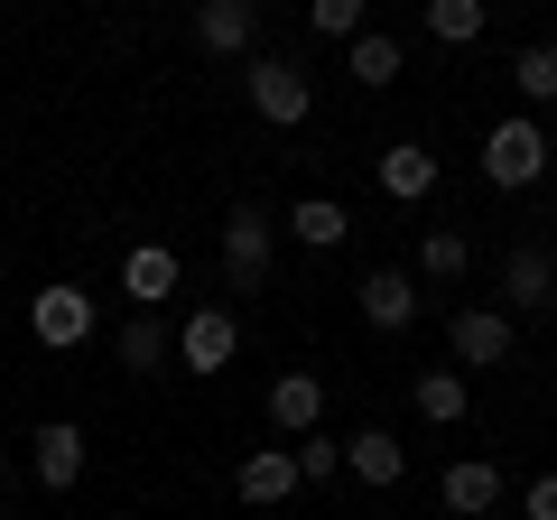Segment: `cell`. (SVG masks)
Instances as JSON below:
<instances>
[{"instance_id":"cell-1","label":"cell","mask_w":557,"mask_h":520,"mask_svg":"<svg viewBox=\"0 0 557 520\" xmlns=\"http://www.w3.org/2000/svg\"><path fill=\"white\" fill-rule=\"evenodd\" d=\"M548 159H557V140H548V121H530V112H502L483 131V177L493 186H539Z\"/></svg>"},{"instance_id":"cell-2","label":"cell","mask_w":557,"mask_h":520,"mask_svg":"<svg viewBox=\"0 0 557 520\" xmlns=\"http://www.w3.org/2000/svg\"><path fill=\"white\" fill-rule=\"evenodd\" d=\"M270 251H278V223L260 214V205H233V214H223V288H233V298H260V288H270Z\"/></svg>"},{"instance_id":"cell-3","label":"cell","mask_w":557,"mask_h":520,"mask_svg":"<svg viewBox=\"0 0 557 520\" xmlns=\"http://www.w3.org/2000/svg\"><path fill=\"white\" fill-rule=\"evenodd\" d=\"M251 112L270 121V131H298L307 112H317V84H307L298 57H251Z\"/></svg>"},{"instance_id":"cell-4","label":"cell","mask_w":557,"mask_h":520,"mask_svg":"<svg viewBox=\"0 0 557 520\" xmlns=\"http://www.w3.org/2000/svg\"><path fill=\"white\" fill-rule=\"evenodd\" d=\"M28 335H38L47 354H75V344L94 335V288L84 280H47L38 298H28Z\"/></svg>"},{"instance_id":"cell-5","label":"cell","mask_w":557,"mask_h":520,"mask_svg":"<svg viewBox=\"0 0 557 520\" xmlns=\"http://www.w3.org/2000/svg\"><path fill=\"white\" fill-rule=\"evenodd\" d=\"M446 344H456V372H493V362H511L520 325L502 317V307H456V317H446Z\"/></svg>"},{"instance_id":"cell-6","label":"cell","mask_w":557,"mask_h":520,"mask_svg":"<svg viewBox=\"0 0 557 520\" xmlns=\"http://www.w3.org/2000/svg\"><path fill=\"white\" fill-rule=\"evenodd\" d=\"M233 354H242L233 307H196V317L177 325V372H233Z\"/></svg>"},{"instance_id":"cell-7","label":"cell","mask_w":557,"mask_h":520,"mask_svg":"<svg viewBox=\"0 0 557 520\" xmlns=\"http://www.w3.org/2000/svg\"><path fill=\"white\" fill-rule=\"evenodd\" d=\"M539 317V307H557V260L539 251V242H511L502 251V317Z\"/></svg>"},{"instance_id":"cell-8","label":"cell","mask_w":557,"mask_h":520,"mask_svg":"<svg viewBox=\"0 0 557 520\" xmlns=\"http://www.w3.org/2000/svg\"><path fill=\"white\" fill-rule=\"evenodd\" d=\"M177 251H168V242H139L131 260H121V298H131V317H159L168 298H177Z\"/></svg>"},{"instance_id":"cell-9","label":"cell","mask_w":557,"mask_h":520,"mask_svg":"<svg viewBox=\"0 0 557 520\" xmlns=\"http://www.w3.org/2000/svg\"><path fill=\"white\" fill-rule=\"evenodd\" d=\"M28 474H38L47 493H75V483H84V428L75 419H47L38 437H28Z\"/></svg>"},{"instance_id":"cell-10","label":"cell","mask_w":557,"mask_h":520,"mask_svg":"<svg viewBox=\"0 0 557 520\" xmlns=\"http://www.w3.org/2000/svg\"><path fill=\"white\" fill-rule=\"evenodd\" d=\"M270 428L278 437H317L325 428V372H278L270 381Z\"/></svg>"},{"instance_id":"cell-11","label":"cell","mask_w":557,"mask_h":520,"mask_svg":"<svg viewBox=\"0 0 557 520\" xmlns=\"http://www.w3.org/2000/svg\"><path fill=\"white\" fill-rule=\"evenodd\" d=\"M354 307L381 325V335H399V325H418V280H409V270H362Z\"/></svg>"},{"instance_id":"cell-12","label":"cell","mask_w":557,"mask_h":520,"mask_svg":"<svg viewBox=\"0 0 557 520\" xmlns=\"http://www.w3.org/2000/svg\"><path fill=\"white\" fill-rule=\"evenodd\" d=\"M437 502H446L456 520H483V511L502 502V465H493V456H456V465L437 474Z\"/></svg>"},{"instance_id":"cell-13","label":"cell","mask_w":557,"mask_h":520,"mask_svg":"<svg viewBox=\"0 0 557 520\" xmlns=\"http://www.w3.org/2000/svg\"><path fill=\"white\" fill-rule=\"evenodd\" d=\"M233 483H242L251 511H288V493H298V456H288V446H251Z\"/></svg>"},{"instance_id":"cell-14","label":"cell","mask_w":557,"mask_h":520,"mask_svg":"<svg viewBox=\"0 0 557 520\" xmlns=\"http://www.w3.org/2000/svg\"><path fill=\"white\" fill-rule=\"evenodd\" d=\"M196 47H214V57H251V47H260V0H205V10H196Z\"/></svg>"},{"instance_id":"cell-15","label":"cell","mask_w":557,"mask_h":520,"mask_svg":"<svg viewBox=\"0 0 557 520\" xmlns=\"http://www.w3.org/2000/svg\"><path fill=\"white\" fill-rule=\"evenodd\" d=\"M344 474L372 483V493H391V483L409 474V446H399L391 428H354V437H344Z\"/></svg>"},{"instance_id":"cell-16","label":"cell","mask_w":557,"mask_h":520,"mask_svg":"<svg viewBox=\"0 0 557 520\" xmlns=\"http://www.w3.org/2000/svg\"><path fill=\"white\" fill-rule=\"evenodd\" d=\"M381 196H391V205H428V196H437V149H418V140L381 149Z\"/></svg>"},{"instance_id":"cell-17","label":"cell","mask_w":557,"mask_h":520,"mask_svg":"<svg viewBox=\"0 0 557 520\" xmlns=\"http://www.w3.org/2000/svg\"><path fill=\"white\" fill-rule=\"evenodd\" d=\"M112 354H121V372H168V354H177V335H168V317H121V335H112Z\"/></svg>"},{"instance_id":"cell-18","label":"cell","mask_w":557,"mask_h":520,"mask_svg":"<svg viewBox=\"0 0 557 520\" xmlns=\"http://www.w3.org/2000/svg\"><path fill=\"white\" fill-rule=\"evenodd\" d=\"M465 270H474V242H465L456 223H428V233H418V280H428V288H456Z\"/></svg>"},{"instance_id":"cell-19","label":"cell","mask_w":557,"mask_h":520,"mask_svg":"<svg viewBox=\"0 0 557 520\" xmlns=\"http://www.w3.org/2000/svg\"><path fill=\"white\" fill-rule=\"evenodd\" d=\"M344 75H354V84H399V75H409V47H399L391 28H362V38L344 47Z\"/></svg>"},{"instance_id":"cell-20","label":"cell","mask_w":557,"mask_h":520,"mask_svg":"<svg viewBox=\"0 0 557 520\" xmlns=\"http://www.w3.org/2000/svg\"><path fill=\"white\" fill-rule=\"evenodd\" d=\"M409 400H418V419H428V428H465V409H474V381H465V372H418Z\"/></svg>"},{"instance_id":"cell-21","label":"cell","mask_w":557,"mask_h":520,"mask_svg":"<svg viewBox=\"0 0 557 520\" xmlns=\"http://www.w3.org/2000/svg\"><path fill=\"white\" fill-rule=\"evenodd\" d=\"M288 233H298L307 251H344V233H354V214H344L335 196H298V205H288Z\"/></svg>"},{"instance_id":"cell-22","label":"cell","mask_w":557,"mask_h":520,"mask_svg":"<svg viewBox=\"0 0 557 520\" xmlns=\"http://www.w3.org/2000/svg\"><path fill=\"white\" fill-rule=\"evenodd\" d=\"M511 84H520V102H530V121H539V112L557 102V47H548V38H530V47L511 57Z\"/></svg>"},{"instance_id":"cell-23","label":"cell","mask_w":557,"mask_h":520,"mask_svg":"<svg viewBox=\"0 0 557 520\" xmlns=\"http://www.w3.org/2000/svg\"><path fill=\"white\" fill-rule=\"evenodd\" d=\"M483 28H493L483 0H428V38H437V47H474Z\"/></svg>"},{"instance_id":"cell-24","label":"cell","mask_w":557,"mask_h":520,"mask_svg":"<svg viewBox=\"0 0 557 520\" xmlns=\"http://www.w3.org/2000/svg\"><path fill=\"white\" fill-rule=\"evenodd\" d=\"M288 456H298V483H335L344 474V437H325V428H317V437H298Z\"/></svg>"},{"instance_id":"cell-25","label":"cell","mask_w":557,"mask_h":520,"mask_svg":"<svg viewBox=\"0 0 557 520\" xmlns=\"http://www.w3.org/2000/svg\"><path fill=\"white\" fill-rule=\"evenodd\" d=\"M307 28H317V38H344V47H354V38H362V0H307Z\"/></svg>"},{"instance_id":"cell-26","label":"cell","mask_w":557,"mask_h":520,"mask_svg":"<svg viewBox=\"0 0 557 520\" xmlns=\"http://www.w3.org/2000/svg\"><path fill=\"white\" fill-rule=\"evenodd\" d=\"M520 520H557V474H530V493H520Z\"/></svg>"},{"instance_id":"cell-27","label":"cell","mask_w":557,"mask_h":520,"mask_svg":"<svg viewBox=\"0 0 557 520\" xmlns=\"http://www.w3.org/2000/svg\"><path fill=\"white\" fill-rule=\"evenodd\" d=\"M0 502H10V465H0Z\"/></svg>"}]
</instances>
